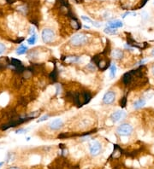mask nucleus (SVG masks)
I'll return each mask as SVG.
<instances>
[{
    "instance_id": "obj_1",
    "label": "nucleus",
    "mask_w": 154,
    "mask_h": 169,
    "mask_svg": "<svg viewBox=\"0 0 154 169\" xmlns=\"http://www.w3.org/2000/svg\"><path fill=\"white\" fill-rule=\"evenodd\" d=\"M89 37L85 33H76L69 40V44L74 47H81L88 43Z\"/></svg>"
},
{
    "instance_id": "obj_2",
    "label": "nucleus",
    "mask_w": 154,
    "mask_h": 169,
    "mask_svg": "<svg viewBox=\"0 0 154 169\" xmlns=\"http://www.w3.org/2000/svg\"><path fill=\"white\" fill-rule=\"evenodd\" d=\"M41 38L45 44H51L55 40V32L51 28H45L41 33Z\"/></svg>"
},
{
    "instance_id": "obj_3",
    "label": "nucleus",
    "mask_w": 154,
    "mask_h": 169,
    "mask_svg": "<svg viewBox=\"0 0 154 169\" xmlns=\"http://www.w3.org/2000/svg\"><path fill=\"white\" fill-rule=\"evenodd\" d=\"M117 134L123 136V137H128L130 136L133 132V126L129 124H122L120 125L117 129Z\"/></svg>"
},
{
    "instance_id": "obj_4",
    "label": "nucleus",
    "mask_w": 154,
    "mask_h": 169,
    "mask_svg": "<svg viewBox=\"0 0 154 169\" xmlns=\"http://www.w3.org/2000/svg\"><path fill=\"white\" fill-rule=\"evenodd\" d=\"M101 144L98 140H92L89 144V150L92 156H99L100 151H101Z\"/></svg>"
},
{
    "instance_id": "obj_5",
    "label": "nucleus",
    "mask_w": 154,
    "mask_h": 169,
    "mask_svg": "<svg viewBox=\"0 0 154 169\" xmlns=\"http://www.w3.org/2000/svg\"><path fill=\"white\" fill-rule=\"evenodd\" d=\"M116 100V93L112 91H108L104 95L103 97V103L104 104H106V105H109V104H111L113 103Z\"/></svg>"
},
{
    "instance_id": "obj_6",
    "label": "nucleus",
    "mask_w": 154,
    "mask_h": 169,
    "mask_svg": "<svg viewBox=\"0 0 154 169\" xmlns=\"http://www.w3.org/2000/svg\"><path fill=\"white\" fill-rule=\"evenodd\" d=\"M127 116L126 112H124L123 110H117L116 112H114L111 115V120H112L113 123H117L118 121H120L121 120H123Z\"/></svg>"
},
{
    "instance_id": "obj_7",
    "label": "nucleus",
    "mask_w": 154,
    "mask_h": 169,
    "mask_svg": "<svg viewBox=\"0 0 154 169\" xmlns=\"http://www.w3.org/2000/svg\"><path fill=\"white\" fill-rule=\"evenodd\" d=\"M63 125V121L61 119H56L53 120L49 124V127L51 130L52 131H57L60 128L62 127Z\"/></svg>"
},
{
    "instance_id": "obj_8",
    "label": "nucleus",
    "mask_w": 154,
    "mask_h": 169,
    "mask_svg": "<svg viewBox=\"0 0 154 169\" xmlns=\"http://www.w3.org/2000/svg\"><path fill=\"white\" fill-rule=\"evenodd\" d=\"M132 81H133V76H132L131 71L125 73L123 76V85L125 86H130L132 85Z\"/></svg>"
},
{
    "instance_id": "obj_9",
    "label": "nucleus",
    "mask_w": 154,
    "mask_h": 169,
    "mask_svg": "<svg viewBox=\"0 0 154 169\" xmlns=\"http://www.w3.org/2000/svg\"><path fill=\"white\" fill-rule=\"evenodd\" d=\"M107 27H111V28H114V29H117V28H120V27H123V23L122 21L120 20H113V21H108L107 23Z\"/></svg>"
},
{
    "instance_id": "obj_10",
    "label": "nucleus",
    "mask_w": 154,
    "mask_h": 169,
    "mask_svg": "<svg viewBox=\"0 0 154 169\" xmlns=\"http://www.w3.org/2000/svg\"><path fill=\"white\" fill-rule=\"evenodd\" d=\"M123 51L122 50H119V49H116V50H112V52H111V56L113 57V58H115V59H117V60H119V59H122L123 57Z\"/></svg>"
},
{
    "instance_id": "obj_11",
    "label": "nucleus",
    "mask_w": 154,
    "mask_h": 169,
    "mask_svg": "<svg viewBox=\"0 0 154 169\" xmlns=\"http://www.w3.org/2000/svg\"><path fill=\"white\" fill-rule=\"evenodd\" d=\"M145 104H146V101H145V99H142V98H141V99H139V100H137L135 102V103H134V107H135V108L138 109V108H142V107L144 106Z\"/></svg>"
},
{
    "instance_id": "obj_12",
    "label": "nucleus",
    "mask_w": 154,
    "mask_h": 169,
    "mask_svg": "<svg viewBox=\"0 0 154 169\" xmlns=\"http://www.w3.org/2000/svg\"><path fill=\"white\" fill-rule=\"evenodd\" d=\"M78 60H79V58L77 57V56H67L66 58H65V60H64V62L66 63H69V64H71V63H77L78 62Z\"/></svg>"
},
{
    "instance_id": "obj_13",
    "label": "nucleus",
    "mask_w": 154,
    "mask_h": 169,
    "mask_svg": "<svg viewBox=\"0 0 154 169\" xmlns=\"http://www.w3.org/2000/svg\"><path fill=\"white\" fill-rule=\"evenodd\" d=\"M27 51H28L27 46H25L23 44H21L18 47V49L16 50V54H17V55H23Z\"/></svg>"
},
{
    "instance_id": "obj_14",
    "label": "nucleus",
    "mask_w": 154,
    "mask_h": 169,
    "mask_svg": "<svg viewBox=\"0 0 154 169\" xmlns=\"http://www.w3.org/2000/svg\"><path fill=\"white\" fill-rule=\"evenodd\" d=\"M116 73H117V67H116L115 64H112L110 67V77H111V79L115 78Z\"/></svg>"
},
{
    "instance_id": "obj_15",
    "label": "nucleus",
    "mask_w": 154,
    "mask_h": 169,
    "mask_svg": "<svg viewBox=\"0 0 154 169\" xmlns=\"http://www.w3.org/2000/svg\"><path fill=\"white\" fill-rule=\"evenodd\" d=\"M106 34H110V35H114V34H117V29H114V28H111V27H105V30H104Z\"/></svg>"
},
{
    "instance_id": "obj_16",
    "label": "nucleus",
    "mask_w": 154,
    "mask_h": 169,
    "mask_svg": "<svg viewBox=\"0 0 154 169\" xmlns=\"http://www.w3.org/2000/svg\"><path fill=\"white\" fill-rule=\"evenodd\" d=\"M50 79L52 80L53 82H56L57 81V68L55 67V69L50 74Z\"/></svg>"
},
{
    "instance_id": "obj_17",
    "label": "nucleus",
    "mask_w": 154,
    "mask_h": 169,
    "mask_svg": "<svg viewBox=\"0 0 154 169\" xmlns=\"http://www.w3.org/2000/svg\"><path fill=\"white\" fill-rule=\"evenodd\" d=\"M36 40H37V35L35 33V34L31 35V37L28 39V43L29 44H34L35 42H36Z\"/></svg>"
},
{
    "instance_id": "obj_18",
    "label": "nucleus",
    "mask_w": 154,
    "mask_h": 169,
    "mask_svg": "<svg viewBox=\"0 0 154 169\" xmlns=\"http://www.w3.org/2000/svg\"><path fill=\"white\" fill-rule=\"evenodd\" d=\"M60 2V5L64 7H69L68 0H58Z\"/></svg>"
},
{
    "instance_id": "obj_19",
    "label": "nucleus",
    "mask_w": 154,
    "mask_h": 169,
    "mask_svg": "<svg viewBox=\"0 0 154 169\" xmlns=\"http://www.w3.org/2000/svg\"><path fill=\"white\" fill-rule=\"evenodd\" d=\"M126 104H127V98H126V97H124L120 101V106L122 107V108H124V107L126 106Z\"/></svg>"
},
{
    "instance_id": "obj_20",
    "label": "nucleus",
    "mask_w": 154,
    "mask_h": 169,
    "mask_svg": "<svg viewBox=\"0 0 154 169\" xmlns=\"http://www.w3.org/2000/svg\"><path fill=\"white\" fill-rule=\"evenodd\" d=\"M5 50H6V46L3 43H0V55L3 54Z\"/></svg>"
},
{
    "instance_id": "obj_21",
    "label": "nucleus",
    "mask_w": 154,
    "mask_h": 169,
    "mask_svg": "<svg viewBox=\"0 0 154 169\" xmlns=\"http://www.w3.org/2000/svg\"><path fill=\"white\" fill-rule=\"evenodd\" d=\"M87 69H89L90 71H94L96 69V67H95V64L94 63H89L87 65Z\"/></svg>"
},
{
    "instance_id": "obj_22",
    "label": "nucleus",
    "mask_w": 154,
    "mask_h": 169,
    "mask_svg": "<svg viewBox=\"0 0 154 169\" xmlns=\"http://www.w3.org/2000/svg\"><path fill=\"white\" fill-rule=\"evenodd\" d=\"M81 19L83 20V21H86V22H90V23H92L93 22V21L92 20H91V19L89 18V17H86V16H85V15H82L81 16Z\"/></svg>"
},
{
    "instance_id": "obj_23",
    "label": "nucleus",
    "mask_w": 154,
    "mask_h": 169,
    "mask_svg": "<svg viewBox=\"0 0 154 169\" xmlns=\"http://www.w3.org/2000/svg\"><path fill=\"white\" fill-rule=\"evenodd\" d=\"M49 118V115L48 114H45V115H44L42 116L41 118H39V119L38 120V122H42V121H45V120H47Z\"/></svg>"
},
{
    "instance_id": "obj_24",
    "label": "nucleus",
    "mask_w": 154,
    "mask_h": 169,
    "mask_svg": "<svg viewBox=\"0 0 154 169\" xmlns=\"http://www.w3.org/2000/svg\"><path fill=\"white\" fill-rule=\"evenodd\" d=\"M92 25L94 26L95 27H101V23H99L98 21H93V22H92Z\"/></svg>"
},
{
    "instance_id": "obj_25",
    "label": "nucleus",
    "mask_w": 154,
    "mask_h": 169,
    "mask_svg": "<svg viewBox=\"0 0 154 169\" xmlns=\"http://www.w3.org/2000/svg\"><path fill=\"white\" fill-rule=\"evenodd\" d=\"M148 0H141V4H140V6H139V8H141V7H143L146 4H147V2Z\"/></svg>"
},
{
    "instance_id": "obj_26",
    "label": "nucleus",
    "mask_w": 154,
    "mask_h": 169,
    "mask_svg": "<svg viewBox=\"0 0 154 169\" xmlns=\"http://www.w3.org/2000/svg\"><path fill=\"white\" fill-rule=\"evenodd\" d=\"M151 72H152V75L154 77V64L152 66V69H151Z\"/></svg>"
},
{
    "instance_id": "obj_27",
    "label": "nucleus",
    "mask_w": 154,
    "mask_h": 169,
    "mask_svg": "<svg viewBox=\"0 0 154 169\" xmlns=\"http://www.w3.org/2000/svg\"><path fill=\"white\" fill-rule=\"evenodd\" d=\"M10 169H19L18 168H16V167H14V168H10Z\"/></svg>"
},
{
    "instance_id": "obj_28",
    "label": "nucleus",
    "mask_w": 154,
    "mask_h": 169,
    "mask_svg": "<svg viewBox=\"0 0 154 169\" xmlns=\"http://www.w3.org/2000/svg\"><path fill=\"white\" fill-rule=\"evenodd\" d=\"M84 27H85V28H87V29H89V28H90V27H87V26H84Z\"/></svg>"
},
{
    "instance_id": "obj_29",
    "label": "nucleus",
    "mask_w": 154,
    "mask_h": 169,
    "mask_svg": "<svg viewBox=\"0 0 154 169\" xmlns=\"http://www.w3.org/2000/svg\"><path fill=\"white\" fill-rule=\"evenodd\" d=\"M153 55L154 56V49H153Z\"/></svg>"
},
{
    "instance_id": "obj_30",
    "label": "nucleus",
    "mask_w": 154,
    "mask_h": 169,
    "mask_svg": "<svg viewBox=\"0 0 154 169\" xmlns=\"http://www.w3.org/2000/svg\"><path fill=\"white\" fill-rule=\"evenodd\" d=\"M3 165V163H0V166H2Z\"/></svg>"
},
{
    "instance_id": "obj_31",
    "label": "nucleus",
    "mask_w": 154,
    "mask_h": 169,
    "mask_svg": "<svg viewBox=\"0 0 154 169\" xmlns=\"http://www.w3.org/2000/svg\"><path fill=\"white\" fill-rule=\"evenodd\" d=\"M73 169H74V168H73ZM74 169H76V168H74Z\"/></svg>"
}]
</instances>
